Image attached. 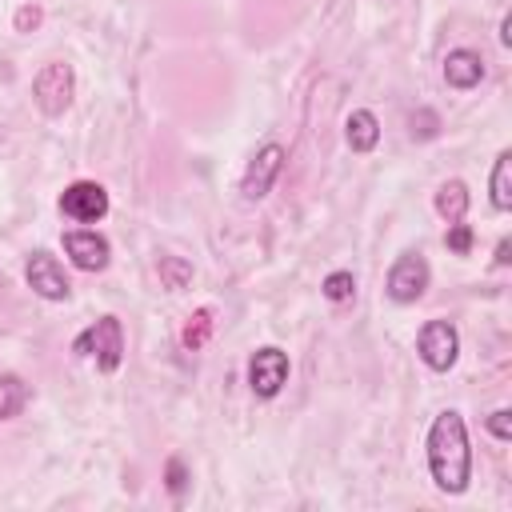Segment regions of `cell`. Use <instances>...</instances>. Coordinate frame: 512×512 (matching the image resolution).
Returning a JSON list of instances; mask_svg holds the SVG:
<instances>
[{"mask_svg": "<svg viewBox=\"0 0 512 512\" xmlns=\"http://www.w3.org/2000/svg\"><path fill=\"white\" fill-rule=\"evenodd\" d=\"M428 472L440 492L460 496L472 480V448H468V428L460 412H440L428 428Z\"/></svg>", "mask_w": 512, "mask_h": 512, "instance_id": "cell-1", "label": "cell"}, {"mask_svg": "<svg viewBox=\"0 0 512 512\" xmlns=\"http://www.w3.org/2000/svg\"><path fill=\"white\" fill-rule=\"evenodd\" d=\"M72 352L76 356H92L100 372H116L120 360H124V328L116 316H100L92 328H84L76 340H72Z\"/></svg>", "mask_w": 512, "mask_h": 512, "instance_id": "cell-2", "label": "cell"}, {"mask_svg": "<svg viewBox=\"0 0 512 512\" xmlns=\"http://www.w3.org/2000/svg\"><path fill=\"white\" fill-rule=\"evenodd\" d=\"M72 92H76V72H72V64H64V60L44 64V68L36 72V80H32V100H36V108H40L44 116L68 112Z\"/></svg>", "mask_w": 512, "mask_h": 512, "instance_id": "cell-3", "label": "cell"}, {"mask_svg": "<svg viewBox=\"0 0 512 512\" xmlns=\"http://www.w3.org/2000/svg\"><path fill=\"white\" fill-rule=\"evenodd\" d=\"M432 272H428V260L420 252H400L388 268V280H384V292L396 300V304H416L428 288Z\"/></svg>", "mask_w": 512, "mask_h": 512, "instance_id": "cell-4", "label": "cell"}, {"mask_svg": "<svg viewBox=\"0 0 512 512\" xmlns=\"http://www.w3.org/2000/svg\"><path fill=\"white\" fill-rule=\"evenodd\" d=\"M416 352L432 372H448L460 356V332L448 320H428L416 336Z\"/></svg>", "mask_w": 512, "mask_h": 512, "instance_id": "cell-5", "label": "cell"}, {"mask_svg": "<svg viewBox=\"0 0 512 512\" xmlns=\"http://www.w3.org/2000/svg\"><path fill=\"white\" fill-rule=\"evenodd\" d=\"M284 384H288V352H280L272 344L260 348V352H252V360H248V388L260 400H272Z\"/></svg>", "mask_w": 512, "mask_h": 512, "instance_id": "cell-6", "label": "cell"}, {"mask_svg": "<svg viewBox=\"0 0 512 512\" xmlns=\"http://www.w3.org/2000/svg\"><path fill=\"white\" fill-rule=\"evenodd\" d=\"M60 212L76 224H96L108 216V192L96 184V180H76L64 188L60 196Z\"/></svg>", "mask_w": 512, "mask_h": 512, "instance_id": "cell-7", "label": "cell"}, {"mask_svg": "<svg viewBox=\"0 0 512 512\" xmlns=\"http://www.w3.org/2000/svg\"><path fill=\"white\" fill-rule=\"evenodd\" d=\"M280 168H284V148H280V144H264V148L252 156V164H248V172H244V180H240L244 200H248V204L264 200V196L272 192Z\"/></svg>", "mask_w": 512, "mask_h": 512, "instance_id": "cell-8", "label": "cell"}, {"mask_svg": "<svg viewBox=\"0 0 512 512\" xmlns=\"http://www.w3.org/2000/svg\"><path fill=\"white\" fill-rule=\"evenodd\" d=\"M24 280L44 300H68V292H72V284L64 276V264L52 252H32L28 256V268H24Z\"/></svg>", "mask_w": 512, "mask_h": 512, "instance_id": "cell-9", "label": "cell"}, {"mask_svg": "<svg viewBox=\"0 0 512 512\" xmlns=\"http://www.w3.org/2000/svg\"><path fill=\"white\" fill-rule=\"evenodd\" d=\"M64 256L80 272H104L112 260V248L96 228H76V232H64Z\"/></svg>", "mask_w": 512, "mask_h": 512, "instance_id": "cell-10", "label": "cell"}, {"mask_svg": "<svg viewBox=\"0 0 512 512\" xmlns=\"http://www.w3.org/2000/svg\"><path fill=\"white\" fill-rule=\"evenodd\" d=\"M444 80H448V88H476L480 80H484V60H480V52H472V48H452L448 56H444Z\"/></svg>", "mask_w": 512, "mask_h": 512, "instance_id": "cell-11", "label": "cell"}, {"mask_svg": "<svg viewBox=\"0 0 512 512\" xmlns=\"http://www.w3.org/2000/svg\"><path fill=\"white\" fill-rule=\"evenodd\" d=\"M344 140L352 152H372L376 140H380V120L368 112V108H356L348 120H344Z\"/></svg>", "mask_w": 512, "mask_h": 512, "instance_id": "cell-12", "label": "cell"}, {"mask_svg": "<svg viewBox=\"0 0 512 512\" xmlns=\"http://www.w3.org/2000/svg\"><path fill=\"white\" fill-rule=\"evenodd\" d=\"M436 212H440L448 224L464 220V212H468V184H464V180H444V184L436 188Z\"/></svg>", "mask_w": 512, "mask_h": 512, "instance_id": "cell-13", "label": "cell"}, {"mask_svg": "<svg viewBox=\"0 0 512 512\" xmlns=\"http://www.w3.org/2000/svg\"><path fill=\"white\" fill-rule=\"evenodd\" d=\"M28 384L16 372H0V420H12L24 404H28Z\"/></svg>", "mask_w": 512, "mask_h": 512, "instance_id": "cell-14", "label": "cell"}, {"mask_svg": "<svg viewBox=\"0 0 512 512\" xmlns=\"http://www.w3.org/2000/svg\"><path fill=\"white\" fill-rule=\"evenodd\" d=\"M492 204L500 212L512 208V152H500L492 164Z\"/></svg>", "mask_w": 512, "mask_h": 512, "instance_id": "cell-15", "label": "cell"}, {"mask_svg": "<svg viewBox=\"0 0 512 512\" xmlns=\"http://www.w3.org/2000/svg\"><path fill=\"white\" fill-rule=\"evenodd\" d=\"M160 280H164L168 292H180L192 280V264L180 260V256H160Z\"/></svg>", "mask_w": 512, "mask_h": 512, "instance_id": "cell-16", "label": "cell"}, {"mask_svg": "<svg viewBox=\"0 0 512 512\" xmlns=\"http://www.w3.org/2000/svg\"><path fill=\"white\" fill-rule=\"evenodd\" d=\"M324 296H328L332 304H348V300L356 296V276H352V272H332V276H324Z\"/></svg>", "mask_w": 512, "mask_h": 512, "instance_id": "cell-17", "label": "cell"}, {"mask_svg": "<svg viewBox=\"0 0 512 512\" xmlns=\"http://www.w3.org/2000/svg\"><path fill=\"white\" fill-rule=\"evenodd\" d=\"M444 244H448L456 256H468V252H472V228H468L464 220L448 224V236H444Z\"/></svg>", "mask_w": 512, "mask_h": 512, "instance_id": "cell-18", "label": "cell"}, {"mask_svg": "<svg viewBox=\"0 0 512 512\" xmlns=\"http://www.w3.org/2000/svg\"><path fill=\"white\" fill-rule=\"evenodd\" d=\"M208 324H212V312H208V308H200V312H196V328H192V324L184 328V344H188V348H196V344L208 336Z\"/></svg>", "mask_w": 512, "mask_h": 512, "instance_id": "cell-19", "label": "cell"}, {"mask_svg": "<svg viewBox=\"0 0 512 512\" xmlns=\"http://www.w3.org/2000/svg\"><path fill=\"white\" fill-rule=\"evenodd\" d=\"M488 432H492L496 440H512V412H508V408H496V412L488 416Z\"/></svg>", "mask_w": 512, "mask_h": 512, "instance_id": "cell-20", "label": "cell"}, {"mask_svg": "<svg viewBox=\"0 0 512 512\" xmlns=\"http://www.w3.org/2000/svg\"><path fill=\"white\" fill-rule=\"evenodd\" d=\"M168 488H172V496H180V492H184V464H180L176 456L168 460Z\"/></svg>", "mask_w": 512, "mask_h": 512, "instance_id": "cell-21", "label": "cell"}, {"mask_svg": "<svg viewBox=\"0 0 512 512\" xmlns=\"http://www.w3.org/2000/svg\"><path fill=\"white\" fill-rule=\"evenodd\" d=\"M36 20H40V12H36V8H24V12L16 16V28L24 32V28H28V24H36Z\"/></svg>", "mask_w": 512, "mask_h": 512, "instance_id": "cell-22", "label": "cell"}, {"mask_svg": "<svg viewBox=\"0 0 512 512\" xmlns=\"http://www.w3.org/2000/svg\"><path fill=\"white\" fill-rule=\"evenodd\" d=\"M500 44H512V16L500 20Z\"/></svg>", "mask_w": 512, "mask_h": 512, "instance_id": "cell-23", "label": "cell"}, {"mask_svg": "<svg viewBox=\"0 0 512 512\" xmlns=\"http://www.w3.org/2000/svg\"><path fill=\"white\" fill-rule=\"evenodd\" d=\"M496 264H508V240L496 244Z\"/></svg>", "mask_w": 512, "mask_h": 512, "instance_id": "cell-24", "label": "cell"}]
</instances>
